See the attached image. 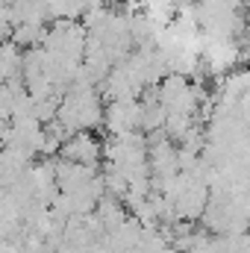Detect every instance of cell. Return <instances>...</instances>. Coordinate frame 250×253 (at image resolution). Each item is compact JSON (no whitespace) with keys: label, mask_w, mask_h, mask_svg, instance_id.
Masks as SVG:
<instances>
[{"label":"cell","mask_w":250,"mask_h":253,"mask_svg":"<svg viewBox=\"0 0 250 253\" xmlns=\"http://www.w3.org/2000/svg\"><path fill=\"white\" fill-rule=\"evenodd\" d=\"M59 159H71V162H80V165H91V168H100V159H103V141L94 135V132H74L68 141H65Z\"/></svg>","instance_id":"1"},{"label":"cell","mask_w":250,"mask_h":253,"mask_svg":"<svg viewBox=\"0 0 250 253\" xmlns=\"http://www.w3.org/2000/svg\"><path fill=\"white\" fill-rule=\"evenodd\" d=\"M239 65H242V68H250V42H245V44L239 47Z\"/></svg>","instance_id":"2"}]
</instances>
